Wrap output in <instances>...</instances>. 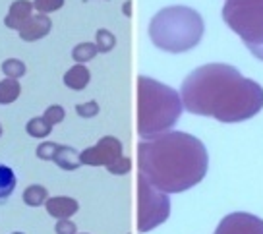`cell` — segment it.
<instances>
[{
  "instance_id": "obj_1",
  "label": "cell",
  "mask_w": 263,
  "mask_h": 234,
  "mask_svg": "<svg viewBox=\"0 0 263 234\" xmlns=\"http://www.w3.org/2000/svg\"><path fill=\"white\" fill-rule=\"evenodd\" d=\"M180 97L184 109L224 124L254 118L263 109V87L230 64H203L186 75Z\"/></svg>"
},
{
  "instance_id": "obj_2",
  "label": "cell",
  "mask_w": 263,
  "mask_h": 234,
  "mask_svg": "<svg viewBox=\"0 0 263 234\" xmlns=\"http://www.w3.org/2000/svg\"><path fill=\"white\" fill-rule=\"evenodd\" d=\"M209 155L196 135L166 132L138 145V168L159 192L180 193L207 174Z\"/></svg>"
},
{
  "instance_id": "obj_3",
  "label": "cell",
  "mask_w": 263,
  "mask_h": 234,
  "mask_svg": "<svg viewBox=\"0 0 263 234\" xmlns=\"http://www.w3.org/2000/svg\"><path fill=\"white\" fill-rule=\"evenodd\" d=\"M180 93L147 75L138 77V134L153 140L166 134L182 116Z\"/></svg>"
},
{
  "instance_id": "obj_4",
  "label": "cell",
  "mask_w": 263,
  "mask_h": 234,
  "mask_svg": "<svg viewBox=\"0 0 263 234\" xmlns=\"http://www.w3.org/2000/svg\"><path fill=\"white\" fill-rule=\"evenodd\" d=\"M203 17L188 6H168L159 10L149 24V39L164 52L192 50L203 37Z\"/></svg>"
},
{
  "instance_id": "obj_5",
  "label": "cell",
  "mask_w": 263,
  "mask_h": 234,
  "mask_svg": "<svg viewBox=\"0 0 263 234\" xmlns=\"http://www.w3.org/2000/svg\"><path fill=\"white\" fill-rule=\"evenodd\" d=\"M221 14L250 52L263 60V0H227Z\"/></svg>"
},
{
  "instance_id": "obj_6",
  "label": "cell",
  "mask_w": 263,
  "mask_h": 234,
  "mask_svg": "<svg viewBox=\"0 0 263 234\" xmlns=\"http://www.w3.org/2000/svg\"><path fill=\"white\" fill-rule=\"evenodd\" d=\"M171 215L168 193L159 192L147 182L143 174H138V230L149 232L163 225Z\"/></svg>"
},
{
  "instance_id": "obj_7",
  "label": "cell",
  "mask_w": 263,
  "mask_h": 234,
  "mask_svg": "<svg viewBox=\"0 0 263 234\" xmlns=\"http://www.w3.org/2000/svg\"><path fill=\"white\" fill-rule=\"evenodd\" d=\"M120 157H122V143L115 135H105L93 147H87L80 153L82 165H89V167H108Z\"/></svg>"
},
{
  "instance_id": "obj_8",
  "label": "cell",
  "mask_w": 263,
  "mask_h": 234,
  "mask_svg": "<svg viewBox=\"0 0 263 234\" xmlns=\"http://www.w3.org/2000/svg\"><path fill=\"white\" fill-rule=\"evenodd\" d=\"M215 234H263V219L236 211L221 219Z\"/></svg>"
},
{
  "instance_id": "obj_9",
  "label": "cell",
  "mask_w": 263,
  "mask_h": 234,
  "mask_svg": "<svg viewBox=\"0 0 263 234\" xmlns=\"http://www.w3.org/2000/svg\"><path fill=\"white\" fill-rule=\"evenodd\" d=\"M50 27H52V22H50V17L47 14H33L27 22H25L20 29H17V33H20V39H24L27 43H33V41H39L43 37H47L50 31Z\"/></svg>"
},
{
  "instance_id": "obj_10",
  "label": "cell",
  "mask_w": 263,
  "mask_h": 234,
  "mask_svg": "<svg viewBox=\"0 0 263 234\" xmlns=\"http://www.w3.org/2000/svg\"><path fill=\"white\" fill-rule=\"evenodd\" d=\"M47 213L54 219H70L76 211L80 209V203L74 198H68V196H57V198H49L47 203Z\"/></svg>"
},
{
  "instance_id": "obj_11",
  "label": "cell",
  "mask_w": 263,
  "mask_h": 234,
  "mask_svg": "<svg viewBox=\"0 0 263 234\" xmlns=\"http://www.w3.org/2000/svg\"><path fill=\"white\" fill-rule=\"evenodd\" d=\"M31 16H33V2H29V0H16V2H12L8 14L4 17V25L17 31Z\"/></svg>"
},
{
  "instance_id": "obj_12",
  "label": "cell",
  "mask_w": 263,
  "mask_h": 234,
  "mask_svg": "<svg viewBox=\"0 0 263 234\" xmlns=\"http://www.w3.org/2000/svg\"><path fill=\"white\" fill-rule=\"evenodd\" d=\"M52 161H54L62 170H76V168L82 165L80 153H78L74 147H70V145H57L54 155H52Z\"/></svg>"
},
{
  "instance_id": "obj_13",
  "label": "cell",
  "mask_w": 263,
  "mask_h": 234,
  "mask_svg": "<svg viewBox=\"0 0 263 234\" xmlns=\"http://www.w3.org/2000/svg\"><path fill=\"white\" fill-rule=\"evenodd\" d=\"M89 80H91V74L85 64H76V66H72L64 74V85L70 87V89H74V91L85 89L87 84H89Z\"/></svg>"
},
{
  "instance_id": "obj_14",
  "label": "cell",
  "mask_w": 263,
  "mask_h": 234,
  "mask_svg": "<svg viewBox=\"0 0 263 234\" xmlns=\"http://www.w3.org/2000/svg\"><path fill=\"white\" fill-rule=\"evenodd\" d=\"M47 200H49V192H47V188L41 184H31L29 188L24 190V203L29 205V207L45 205Z\"/></svg>"
},
{
  "instance_id": "obj_15",
  "label": "cell",
  "mask_w": 263,
  "mask_h": 234,
  "mask_svg": "<svg viewBox=\"0 0 263 234\" xmlns=\"http://www.w3.org/2000/svg\"><path fill=\"white\" fill-rule=\"evenodd\" d=\"M20 93H22V85L17 80H10V77L2 80L0 82V105H10L17 101Z\"/></svg>"
},
{
  "instance_id": "obj_16",
  "label": "cell",
  "mask_w": 263,
  "mask_h": 234,
  "mask_svg": "<svg viewBox=\"0 0 263 234\" xmlns=\"http://www.w3.org/2000/svg\"><path fill=\"white\" fill-rule=\"evenodd\" d=\"M16 174L14 170L6 165H0V201L10 198L14 193V188H16Z\"/></svg>"
},
{
  "instance_id": "obj_17",
  "label": "cell",
  "mask_w": 263,
  "mask_h": 234,
  "mask_svg": "<svg viewBox=\"0 0 263 234\" xmlns=\"http://www.w3.org/2000/svg\"><path fill=\"white\" fill-rule=\"evenodd\" d=\"M25 132L31 135V138L43 140V138H47V135L52 132V126H50L43 116H35L25 124Z\"/></svg>"
},
{
  "instance_id": "obj_18",
  "label": "cell",
  "mask_w": 263,
  "mask_h": 234,
  "mask_svg": "<svg viewBox=\"0 0 263 234\" xmlns=\"http://www.w3.org/2000/svg\"><path fill=\"white\" fill-rule=\"evenodd\" d=\"M97 45L95 43H80V45H76L74 50H72V59L78 62V64H85V62H89L97 56Z\"/></svg>"
},
{
  "instance_id": "obj_19",
  "label": "cell",
  "mask_w": 263,
  "mask_h": 234,
  "mask_svg": "<svg viewBox=\"0 0 263 234\" xmlns=\"http://www.w3.org/2000/svg\"><path fill=\"white\" fill-rule=\"evenodd\" d=\"M25 72H27V68L22 60L17 59H6L2 62V74L10 77V80H20V77H24Z\"/></svg>"
},
{
  "instance_id": "obj_20",
  "label": "cell",
  "mask_w": 263,
  "mask_h": 234,
  "mask_svg": "<svg viewBox=\"0 0 263 234\" xmlns=\"http://www.w3.org/2000/svg\"><path fill=\"white\" fill-rule=\"evenodd\" d=\"M95 45H97L99 52H110L116 47V37L108 29H99L95 33Z\"/></svg>"
},
{
  "instance_id": "obj_21",
  "label": "cell",
  "mask_w": 263,
  "mask_h": 234,
  "mask_svg": "<svg viewBox=\"0 0 263 234\" xmlns=\"http://www.w3.org/2000/svg\"><path fill=\"white\" fill-rule=\"evenodd\" d=\"M64 6V0H33V8L39 14H50Z\"/></svg>"
},
{
  "instance_id": "obj_22",
  "label": "cell",
  "mask_w": 263,
  "mask_h": 234,
  "mask_svg": "<svg viewBox=\"0 0 263 234\" xmlns=\"http://www.w3.org/2000/svg\"><path fill=\"white\" fill-rule=\"evenodd\" d=\"M64 109L60 107V105H50L49 109L45 110V114H43V118L49 122L50 126H57V124H60L62 120H64Z\"/></svg>"
},
{
  "instance_id": "obj_23",
  "label": "cell",
  "mask_w": 263,
  "mask_h": 234,
  "mask_svg": "<svg viewBox=\"0 0 263 234\" xmlns=\"http://www.w3.org/2000/svg\"><path fill=\"white\" fill-rule=\"evenodd\" d=\"M107 168H108V172H110V174H126V172H130L132 161L122 155L120 159H116L115 163H110Z\"/></svg>"
},
{
  "instance_id": "obj_24",
  "label": "cell",
  "mask_w": 263,
  "mask_h": 234,
  "mask_svg": "<svg viewBox=\"0 0 263 234\" xmlns=\"http://www.w3.org/2000/svg\"><path fill=\"white\" fill-rule=\"evenodd\" d=\"M76 110H78V114L82 118H93L99 114V105L95 103V101H89V103H82V105H78L76 107Z\"/></svg>"
},
{
  "instance_id": "obj_25",
  "label": "cell",
  "mask_w": 263,
  "mask_h": 234,
  "mask_svg": "<svg viewBox=\"0 0 263 234\" xmlns=\"http://www.w3.org/2000/svg\"><path fill=\"white\" fill-rule=\"evenodd\" d=\"M54 149H57V143L52 142H43L39 147H37V157L43 161H52V155H54Z\"/></svg>"
},
{
  "instance_id": "obj_26",
  "label": "cell",
  "mask_w": 263,
  "mask_h": 234,
  "mask_svg": "<svg viewBox=\"0 0 263 234\" xmlns=\"http://www.w3.org/2000/svg\"><path fill=\"white\" fill-rule=\"evenodd\" d=\"M54 230H57V234H78V228L70 219H58Z\"/></svg>"
},
{
  "instance_id": "obj_27",
  "label": "cell",
  "mask_w": 263,
  "mask_h": 234,
  "mask_svg": "<svg viewBox=\"0 0 263 234\" xmlns=\"http://www.w3.org/2000/svg\"><path fill=\"white\" fill-rule=\"evenodd\" d=\"M124 14L130 17L132 16V0H128L126 4H124Z\"/></svg>"
},
{
  "instance_id": "obj_28",
  "label": "cell",
  "mask_w": 263,
  "mask_h": 234,
  "mask_svg": "<svg viewBox=\"0 0 263 234\" xmlns=\"http://www.w3.org/2000/svg\"><path fill=\"white\" fill-rule=\"evenodd\" d=\"M0 135H2V126H0Z\"/></svg>"
},
{
  "instance_id": "obj_29",
  "label": "cell",
  "mask_w": 263,
  "mask_h": 234,
  "mask_svg": "<svg viewBox=\"0 0 263 234\" xmlns=\"http://www.w3.org/2000/svg\"><path fill=\"white\" fill-rule=\"evenodd\" d=\"M12 234H24V232H12Z\"/></svg>"
},
{
  "instance_id": "obj_30",
  "label": "cell",
  "mask_w": 263,
  "mask_h": 234,
  "mask_svg": "<svg viewBox=\"0 0 263 234\" xmlns=\"http://www.w3.org/2000/svg\"><path fill=\"white\" fill-rule=\"evenodd\" d=\"M83 2H87V0H83Z\"/></svg>"
},
{
  "instance_id": "obj_31",
  "label": "cell",
  "mask_w": 263,
  "mask_h": 234,
  "mask_svg": "<svg viewBox=\"0 0 263 234\" xmlns=\"http://www.w3.org/2000/svg\"><path fill=\"white\" fill-rule=\"evenodd\" d=\"M83 234H87V232H83Z\"/></svg>"
}]
</instances>
